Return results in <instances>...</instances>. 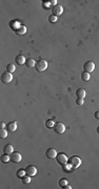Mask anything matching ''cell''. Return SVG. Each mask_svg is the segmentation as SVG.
<instances>
[{
    "label": "cell",
    "mask_w": 99,
    "mask_h": 189,
    "mask_svg": "<svg viewBox=\"0 0 99 189\" xmlns=\"http://www.w3.org/2000/svg\"><path fill=\"white\" fill-rule=\"evenodd\" d=\"M62 13H63V7H62L60 4H56V5L53 7V15L58 17L59 15H61Z\"/></svg>",
    "instance_id": "obj_9"
},
{
    "label": "cell",
    "mask_w": 99,
    "mask_h": 189,
    "mask_svg": "<svg viewBox=\"0 0 99 189\" xmlns=\"http://www.w3.org/2000/svg\"><path fill=\"white\" fill-rule=\"evenodd\" d=\"M25 173H26L25 169H19V170H18V172H17V175H18V177H20V178H22Z\"/></svg>",
    "instance_id": "obj_24"
},
{
    "label": "cell",
    "mask_w": 99,
    "mask_h": 189,
    "mask_svg": "<svg viewBox=\"0 0 99 189\" xmlns=\"http://www.w3.org/2000/svg\"><path fill=\"white\" fill-rule=\"evenodd\" d=\"M76 96H77V98H79V99H84L85 90L83 88H78L77 90H76Z\"/></svg>",
    "instance_id": "obj_15"
},
{
    "label": "cell",
    "mask_w": 99,
    "mask_h": 189,
    "mask_svg": "<svg viewBox=\"0 0 99 189\" xmlns=\"http://www.w3.org/2000/svg\"><path fill=\"white\" fill-rule=\"evenodd\" d=\"M10 157H11V161L14 162V163H19L22 159V157L19 152H13V153H11Z\"/></svg>",
    "instance_id": "obj_8"
},
{
    "label": "cell",
    "mask_w": 99,
    "mask_h": 189,
    "mask_svg": "<svg viewBox=\"0 0 99 189\" xmlns=\"http://www.w3.org/2000/svg\"><path fill=\"white\" fill-rule=\"evenodd\" d=\"M6 130L11 131V133H14V131L17 129V123L16 122H10L6 124Z\"/></svg>",
    "instance_id": "obj_12"
},
{
    "label": "cell",
    "mask_w": 99,
    "mask_h": 189,
    "mask_svg": "<svg viewBox=\"0 0 99 189\" xmlns=\"http://www.w3.org/2000/svg\"><path fill=\"white\" fill-rule=\"evenodd\" d=\"M5 126H6V125L4 124L3 122H1V123H0V128H4V127H5Z\"/></svg>",
    "instance_id": "obj_28"
},
{
    "label": "cell",
    "mask_w": 99,
    "mask_h": 189,
    "mask_svg": "<svg viewBox=\"0 0 99 189\" xmlns=\"http://www.w3.org/2000/svg\"><path fill=\"white\" fill-rule=\"evenodd\" d=\"M54 125H55V123H54L53 120H48L46 122V126L48 127V128H52V127H54Z\"/></svg>",
    "instance_id": "obj_22"
},
{
    "label": "cell",
    "mask_w": 99,
    "mask_h": 189,
    "mask_svg": "<svg viewBox=\"0 0 99 189\" xmlns=\"http://www.w3.org/2000/svg\"><path fill=\"white\" fill-rule=\"evenodd\" d=\"M13 79V76H12V73H8V72H4L2 75H1V81L3 83H10Z\"/></svg>",
    "instance_id": "obj_5"
},
{
    "label": "cell",
    "mask_w": 99,
    "mask_h": 189,
    "mask_svg": "<svg viewBox=\"0 0 99 189\" xmlns=\"http://www.w3.org/2000/svg\"><path fill=\"white\" fill-rule=\"evenodd\" d=\"M15 69H16L15 64L10 63V64H7V65H6V72H8V73H14V72H15Z\"/></svg>",
    "instance_id": "obj_17"
},
{
    "label": "cell",
    "mask_w": 99,
    "mask_h": 189,
    "mask_svg": "<svg viewBox=\"0 0 99 189\" xmlns=\"http://www.w3.org/2000/svg\"><path fill=\"white\" fill-rule=\"evenodd\" d=\"M56 158H57V162H58L59 164H61V165L66 164V163H67V161H69V160H67V158H66V156L64 155L63 152L58 153Z\"/></svg>",
    "instance_id": "obj_6"
},
{
    "label": "cell",
    "mask_w": 99,
    "mask_h": 189,
    "mask_svg": "<svg viewBox=\"0 0 99 189\" xmlns=\"http://www.w3.org/2000/svg\"><path fill=\"white\" fill-rule=\"evenodd\" d=\"M67 163H69V164L71 165L72 168L76 169L77 167L80 166V164H81V160H80V158L74 156V157H71V158H70L69 161H67Z\"/></svg>",
    "instance_id": "obj_1"
},
{
    "label": "cell",
    "mask_w": 99,
    "mask_h": 189,
    "mask_svg": "<svg viewBox=\"0 0 99 189\" xmlns=\"http://www.w3.org/2000/svg\"><path fill=\"white\" fill-rule=\"evenodd\" d=\"M15 33H16L17 35H19V36H21V35H23V34L26 33V27H25L24 25H20L19 27H18V28L15 30Z\"/></svg>",
    "instance_id": "obj_14"
},
{
    "label": "cell",
    "mask_w": 99,
    "mask_h": 189,
    "mask_svg": "<svg viewBox=\"0 0 99 189\" xmlns=\"http://www.w3.org/2000/svg\"><path fill=\"white\" fill-rule=\"evenodd\" d=\"M31 178L32 177H30V175H23V177L21 178V181H22V183H24V184H29V183H31Z\"/></svg>",
    "instance_id": "obj_18"
},
{
    "label": "cell",
    "mask_w": 99,
    "mask_h": 189,
    "mask_svg": "<svg viewBox=\"0 0 99 189\" xmlns=\"http://www.w3.org/2000/svg\"><path fill=\"white\" fill-rule=\"evenodd\" d=\"M25 172H26L28 175H30V177H34V175L37 173V168H36L35 166H33V165H29L25 168Z\"/></svg>",
    "instance_id": "obj_7"
},
{
    "label": "cell",
    "mask_w": 99,
    "mask_h": 189,
    "mask_svg": "<svg viewBox=\"0 0 99 189\" xmlns=\"http://www.w3.org/2000/svg\"><path fill=\"white\" fill-rule=\"evenodd\" d=\"M57 16H55V15H51V16H49V21L50 22H56L57 21Z\"/></svg>",
    "instance_id": "obj_23"
},
{
    "label": "cell",
    "mask_w": 99,
    "mask_h": 189,
    "mask_svg": "<svg viewBox=\"0 0 99 189\" xmlns=\"http://www.w3.org/2000/svg\"><path fill=\"white\" fill-rule=\"evenodd\" d=\"M97 133L99 134V127H98V128H97Z\"/></svg>",
    "instance_id": "obj_30"
},
{
    "label": "cell",
    "mask_w": 99,
    "mask_h": 189,
    "mask_svg": "<svg viewBox=\"0 0 99 189\" xmlns=\"http://www.w3.org/2000/svg\"><path fill=\"white\" fill-rule=\"evenodd\" d=\"M76 103H77L78 105H82V104L84 103V101H83V99H79V98H77V100H76Z\"/></svg>",
    "instance_id": "obj_26"
},
{
    "label": "cell",
    "mask_w": 99,
    "mask_h": 189,
    "mask_svg": "<svg viewBox=\"0 0 99 189\" xmlns=\"http://www.w3.org/2000/svg\"><path fill=\"white\" fill-rule=\"evenodd\" d=\"M35 67H36V71L37 72H44L48 68V62L43 59H40L39 61L36 62Z\"/></svg>",
    "instance_id": "obj_2"
},
{
    "label": "cell",
    "mask_w": 99,
    "mask_h": 189,
    "mask_svg": "<svg viewBox=\"0 0 99 189\" xmlns=\"http://www.w3.org/2000/svg\"><path fill=\"white\" fill-rule=\"evenodd\" d=\"M10 160H11V157H8V155H6V153H4V155L1 156V162L2 163H7Z\"/></svg>",
    "instance_id": "obj_19"
},
{
    "label": "cell",
    "mask_w": 99,
    "mask_h": 189,
    "mask_svg": "<svg viewBox=\"0 0 99 189\" xmlns=\"http://www.w3.org/2000/svg\"><path fill=\"white\" fill-rule=\"evenodd\" d=\"M54 129H55V131L57 134H63L65 131V126L63 123L61 122H57L55 125H54Z\"/></svg>",
    "instance_id": "obj_4"
},
{
    "label": "cell",
    "mask_w": 99,
    "mask_h": 189,
    "mask_svg": "<svg viewBox=\"0 0 99 189\" xmlns=\"http://www.w3.org/2000/svg\"><path fill=\"white\" fill-rule=\"evenodd\" d=\"M57 151L55 150L54 148H49L48 150L46 151V156L48 157V158H50V159H55V158L57 157Z\"/></svg>",
    "instance_id": "obj_10"
},
{
    "label": "cell",
    "mask_w": 99,
    "mask_h": 189,
    "mask_svg": "<svg viewBox=\"0 0 99 189\" xmlns=\"http://www.w3.org/2000/svg\"><path fill=\"white\" fill-rule=\"evenodd\" d=\"M15 62L18 65H23L26 62V59L24 58L23 55H18V56H16V58H15Z\"/></svg>",
    "instance_id": "obj_11"
},
{
    "label": "cell",
    "mask_w": 99,
    "mask_h": 189,
    "mask_svg": "<svg viewBox=\"0 0 99 189\" xmlns=\"http://www.w3.org/2000/svg\"><path fill=\"white\" fill-rule=\"evenodd\" d=\"M62 188H64V189H71L72 187H71V186L69 185V184H67V185H66V186H64V187H62Z\"/></svg>",
    "instance_id": "obj_29"
},
{
    "label": "cell",
    "mask_w": 99,
    "mask_h": 189,
    "mask_svg": "<svg viewBox=\"0 0 99 189\" xmlns=\"http://www.w3.org/2000/svg\"><path fill=\"white\" fill-rule=\"evenodd\" d=\"M83 69H84V72L91 74L92 72H94V69H95V64H94V62H92V61H87L83 65Z\"/></svg>",
    "instance_id": "obj_3"
},
{
    "label": "cell",
    "mask_w": 99,
    "mask_h": 189,
    "mask_svg": "<svg viewBox=\"0 0 99 189\" xmlns=\"http://www.w3.org/2000/svg\"><path fill=\"white\" fill-rule=\"evenodd\" d=\"M3 152L6 153V155H11V153L14 152V148H13V146L11 144H6L3 148Z\"/></svg>",
    "instance_id": "obj_13"
},
{
    "label": "cell",
    "mask_w": 99,
    "mask_h": 189,
    "mask_svg": "<svg viewBox=\"0 0 99 189\" xmlns=\"http://www.w3.org/2000/svg\"><path fill=\"white\" fill-rule=\"evenodd\" d=\"M81 78L83 81H89L90 80V73H87V72H83L81 74Z\"/></svg>",
    "instance_id": "obj_21"
},
{
    "label": "cell",
    "mask_w": 99,
    "mask_h": 189,
    "mask_svg": "<svg viewBox=\"0 0 99 189\" xmlns=\"http://www.w3.org/2000/svg\"><path fill=\"white\" fill-rule=\"evenodd\" d=\"M7 137V130L4 129V128H1L0 129V138L1 139H5Z\"/></svg>",
    "instance_id": "obj_20"
},
{
    "label": "cell",
    "mask_w": 99,
    "mask_h": 189,
    "mask_svg": "<svg viewBox=\"0 0 99 189\" xmlns=\"http://www.w3.org/2000/svg\"><path fill=\"white\" fill-rule=\"evenodd\" d=\"M25 65H26L28 67H33V66H35V65H36V62H35V60H34V59L30 58V59L26 60Z\"/></svg>",
    "instance_id": "obj_16"
},
{
    "label": "cell",
    "mask_w": 99,
    "mask_h": 189,
    "mask_svg": "<svg viewBox=\"0 0 99 189\" xmlns=\"http://www.w3.org/2000/svg\"><path fill=\"white\" fill-rule=\"evenodd\" d=\"M59 185L61 186V187H64V186H66L67 185V181L65 179H61L60 181H59Z\"/></svg>",
    "instance_id": "obj_25"
},
{
    "label": "cell",
    "mask_w": 99,
    "mask_h": 189,
    "mask_svg": "<svg viewBox=\"0 0 99 189\" xmlns=\"http://www.w3.org/2000/svg\"><path fill=\"white\" fill-rule=\"evenodd\" d=\"M94 116H95V118L97 119V120H99V110H98V111H95V115H94Z\"/></svg>",
    "instance_id": "obj_27"
}]
</instances>
